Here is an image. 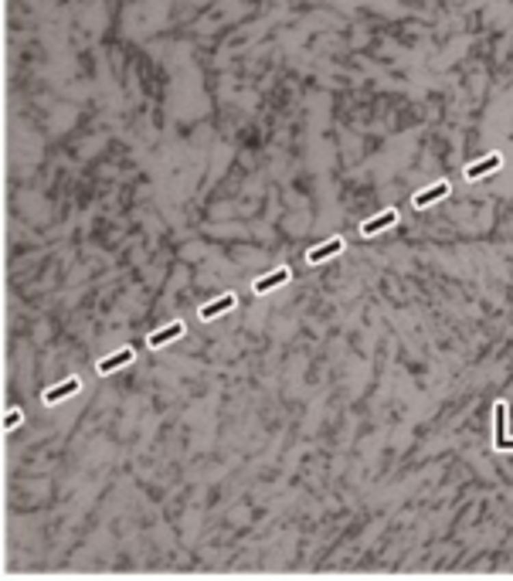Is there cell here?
<instances>
[{
	"label": "cell",
	"instance_id": "6da1fadb",
	"mask_svg": "<svg viewBox=\"0 0 513 581\" xmlns=\"http://www.w3.org/2000/svg\"><path fill=\"white\" fill-rule=\"evenodd\" d=\"M235 306H238V296H235V292H224L221 299L205 302V306L198 309V320H201V323H214V320H221L224 313H231Z\"/></svg>",
	"mask_w": 513,
	"mask_h": 581
},
{
	"label": "cell",
	"instance_id": "7a4b0ae2",
	"mask_svg": "<svg viewBox=\"0 0 513 581\" xmlns=\"http://www.w3.org/2000/svg\"><path fill=\"white\" fill-rule=\"evenodd\" d=\"M289 279H293V272H289V269H276L272 276H262V279H255L252 292H255V296H265V292H272V289H279V286H286Z\"/></svg>",
	"mask_w": 513,
	"mask_h": 581
},
{
	"label": "cell",
	"instance_id": "3957f363",
	"mask_svg": "<svg viewBox=\"0 0 513 581\" xmlns=\"http://www.w3.org/2000/svg\"><path fill=\"white\" fill-rule=\"evenodd\" d=\"M340 252H343V238H330V242H323V245L309 248L306 262H309V266H319V262H326V259H333V255H340Z\"/></svg>",
	"mask_w": 513,
	"mask_h": 581
},
{
	"label": "cell",
	"instance_id": "277c9868",
	"mask_svg": "<svg viewBox=\"0 0 513 581\" xmlns=\"http://www.w3.org/2000/svg\"><path fill=\"white\" fill-rule=\"evenodd\" d=\"M395 221H398V211H395V207H388L384 214H378V218H371V221H364V224H360V235H364V238H371V235H378V231H384V228H391Z\"/></svg>",
	"mask_w": 513,
	"mask_h": 581
},
{
	"label": "cell",
	"instance_id": "5b68a950",
	"mask_svg": "<svg viewBox=\"0 0 513 581\" xmlns=\"http://www.w3.org/2000/svg\"><path fill=\"white\" fill-rule=\"evenodd\" d=\"M500 164H503V157H500V153H490V157H483L479 164L466 167V177H469V181H479V177H486V174L500 170Z\"/></svg>",
	"mask_w": 513,
	"mask_h": 581
},
{
	"label": "cell",
	"instance_id": "8992f818",
	"mask_svg": "<svg viewBox=\"0 0 513 581\" xmlns=\"http://www.w3.org/2000/svg\"><path fill=\"white\" fill-rule=\"evenodd\" d=\"M445 194H449V181H438V184L425 188L421 194H415V197H411V204H415V207H428L432 201H442Z\"/></svg>",
	"mask_w": 513,
	"mask_h": 581
}]
</instances>
